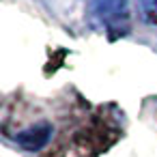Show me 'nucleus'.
I'll use <instances>...</instances> for the list:
<instances>
[{
    "label": "nucleus",
    "instance_id": "nucleus-1",
    "mask_svg": "<svg viewBox=\"0 0 157 157\" xmlns=\"http://www.w3.org/2000/svg\"><path fill=\"white\" fill-rule=\"evenodd\" d=\"M90 11L101 22L105 33L116 39L129 33V2L127 0H90Z\"/></svg>",
    "mask_w": 157,
    "mask_h": 157
},
{
    "label": "nucleus",
    "instance_id": "nucleus-2",
    "mask_svg": "<svg viewBox=\"0 0 157 157\" xmlns=\"http://www.w3.org/2000/svg\"><path fill=\"white\" fill-rule=\"evenodd\" d=\"M52 131H54V129H52L50 123H37V125H33V127H28V129L20 131V133L15 136V142H17L22 148H26V151H41V148L50 142Z\"/></svg>",
    "mask_w": 157,
    "mask_h": 157
},
{
    "label": "nucleus",
    "instance_id": "nucleus-3",
    "mask_svg": "<svg viewBox=\"0 0 157 157\" xmlns=\"http://www.w3.org/2000/svg\"><path fill=\"white\" fill-rule=\"evenodd\" d=\"M133 2H136L138 17L144 24L155 26L157 24V0H133Z\"/></svg>",
    "mask_w": 157,
    "mask_h": 157
}]
</instances>
